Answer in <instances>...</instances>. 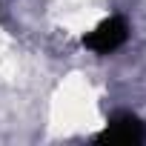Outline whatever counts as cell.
<instances>
[{
	"label": "cell",
	"instance_id": "6da1fadb",
	"mask_svg": "<svg viewBox=\"0 0 146 146\" xmlns=\"http://www.w3.org/2000/svg\"><path fill=\"white\" fill-rule=\"evenodd\" d=\"M95 143H112V146H137L146 143V123L132 112H117L109 117L100 135H95Z\"/></svg>",
	"mask_w": 146,
	"mask_h": 146
},
{
	"label": "cell",
	"instance_id": "7a4b0ae2",
	"mask_svg": "<svg viewBox=\"0 0 146 146\" xmlns=\"http://www.w3.org/2000/svg\"><path fill=\"white\" fill-rule=\"evenodd\" d=\"M126 37H129L126 20H123V17H109V20H103L100 26H95V29L83 37V46L92 49V52H98V54H109V52L120 49V46L126 43Z\"/></svg>",
	"mask_w": 146,
	"mask_h": 146
}]
</instances>
